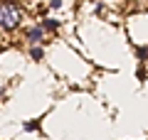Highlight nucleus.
Returning <instances> with one entry per match:
<instances>
[{
    "label": "nucleus",
    "instance_id": "f03ea898",
    "mask_svg": "<svg viewBox=\"0 0 148 140\" xmlns=\"http://www.w3.org/2000/svg\"><path fill=\"white\" fill-rule=\"evenodd\" d=\"M27 39L30 42H40L42 39V27H30V30H27Z\"/></svg>",
    "mask_w": 148,
    "mask_h": 140
},
{
    "label": "nucleus",
    "instance_id": "f257e3e1",
    "mask_svg": "<svg viewBox=\"0 0 148 140\" xmlns=\"http://www.w3.org/2000/svg\"><path fill=\"white\" fill-rule=\"evenodd\" d=\"M22 22V10L15 5V3H10V0H5V3H0V27L8 32L17 30Z\"/></svg>",
    "mask_w": 148,
    "mask_h": 140
},
{
    "label": "nucleus",
    "instance_id": "7ed1b4c3",
    "mask_svg": "<svg viewBox=\"0 0 148 140\" xmlns=\"http://www.w3.org/2000/svg\"><path fill=\"white\" fill-rule=\"evenodd\" d=\"M10 3H12V0H10Z\"/></svg>",
    "mask_w": 148,
    "mask_h": 140
}]
</instances>
